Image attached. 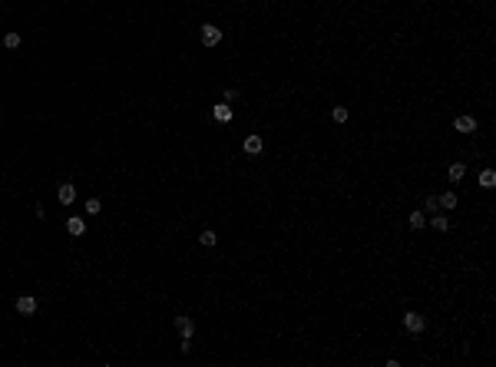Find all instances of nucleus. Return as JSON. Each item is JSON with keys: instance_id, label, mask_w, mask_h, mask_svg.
Here are the masks:
<instances>
[{"instance_id": "nucleus-18", "label": "nucleus", "mask_w": 496, "mask_h": 367, "mask_svg": "<svg viewBox=\"0 0 496 367\" xmlns=\"http://www.w3.org/2000/svg\"><path fill=\"white\" fill-rule=\"evenodd\" d=\"M83 209H86V215H100V212H103V202L100 199H86V205H83Z\"/></svg>"}, {"instance_id": "nucleus-14", "label": "nucleus", "mask_w": 496, "mask_h": 367, "mask_svg": "<svg viewBox=\"0 0 496 367\" xmlns=\"http://www.w3.org/2000/svg\"><path fill=\"white\" fill-rule=\"evenodd\" d=\"M437 202H440V209H443V212H453V209H457V192H443V195H437Z\"/></svg>"}, {"instance_id": "nucleus-9", "label": "nucleus", "mask_w": 496, "mask_h": 367, "mask_svg": "<svg viewBox=\"0 0 496 367\" xmlns=\"http://www.w3.org/2000/svg\"><path fill=\"white\" fill-rule=\"evenodd\" d=\"M57 199H60V205H73L76 202V186L73 182H63V186L57 189Z\"/></svg>"}, {"instance_id": "nucleus-19", "label": "nucleus", "mask_w": 496, "mask_h": 367, "mask_svg": "<svg viewBox=\"0 0 496 367\" xmlns=\"http://www.w3.org/2000/svg\"><path fill=\"white\" fill-rule=\"evenodd\" d=\"M423 209H427V212H437V209H440L437 195H427V199H423Z\"/></svg>"}, {"instance_id": "nucleus-1", "label": "nucleus", "mask_w": 496, "mask_h": 367, "mask_svg": "<svg viewBox=\"0 0 496 367\" xmlns=\"http://www.w3.org/2000/svg\"><path fill=\"white\" fill-rule=\"evenodd\" d=\"M400 324L407 334H423L427 331V317H423V311H414V308H407V311L400 314Z\"/></svg>"}, {"instance_id": "nucleus-2", "label": "nucleus", "mask_w": 496, "mask_h": 367, "mask_svg": "<svg viewBox=\"0 0 496 367\" xmlns=\"http://www.w3.org/2000/svg\"><path fill=\"white\" fill-rule=\"evenodd\" d=\"M457 136H470V132H477V116H470V112H460V116H453V126H450Z\"/></svg>"}, {"instance_id": "nucleus-21", "label": "nucleus", "mask_w": 496, "mask_h": 367, "mask_svg": "<svg viewBox=\"0 0 496 367\" xmlns=\"http://www.w3.org/2000/svg\"><path fill=\"white\" fill-rule=\"evenodd\" d=\"M33 215H37V218H46V209H43V202H37V205H33Z\"/></svg>"}, {"instance_id": "nucleus-11", "label": "nucleus", "mask_w": 496, "mask_h": 367, "mask_svg": "<svg viewBox=\"0 0 496 367\" xmlns=\"http://www.w3.org/2000/svg\"><path fill=\"white\" fill-rule=\"evenodd\" d=\"M66 232H69L73 238H83V235H86V222H83L80 215H69V218H66Z\"/></svg>"}, {"instance_id": "nucleus-5", "label": "nucleus", "mask_w": 496, "mask_h": 367, "mask_svg": "<svg viewBox=\"0 0 496 367\" xmlns=\"http://www.w3.org/2000/svg\"><path fill=\"white\" fill-rule=\"evenodd\" d=\"M172 324H176V331H179L182 337H188V341H192V334H195V321H192L188 314H176V317H172Z\"/></svg>"}, {"instance_id": "nucleus-15", "label": "nucleus", "mask_w": 496, "mask_h": 367, "mask_svg": "<svg viewBox=\"0 0 496 367\" xmlns=\"http://www.w3.org/2000/svg\"><path fill=\"white\" fill-rule=\"evenodd\" d=\"M199 245H202V248H215V245H219V235H215L212 228H205V232L199 235Z\"/></svg>"}, {"instance_id": "nucleus-6", "label": "nucleus", "mask_w": 496, "mask_h": 367, "mask_svg": "<svg viewBox=\"0 0 496 367\" xmlns=\"http://www.w3.org/2000/svg\"><path fill=\"white\" fill-rule=\"evenodd\" d=\"M446 179H450V182H463L466 179V162L463 159H453L450 166H446Z\"/></svg>"}, {"instance_id": "nucleus-10", "label": "nucleus", "mask_w": 496, "mask_h": 367, "mask_svg": "<svg viewBox=\"0 0 496 367\" xmlns=\"http://www.w3.org/2000/svg\"><path fill=\"white\" fill-rule=\"evenodd\" d=\"M17 311L27 314V317L37 314V298H33V294H20V298H17Z\"/></svg>"}, {"instance_id": "nucleus-17", "label": "nucleus", "mask_w": 496, "mask_h": 367, "mask_svg": "<svg viewBox=\"0 0 496 367\" xmlns=\"http://www.w3.org/2000/svg\"><path fill=\"white\" fill-rule=\"evenodd\" d=\"M4 47H7V50H17V47H20V33H17V30H10V33L4 37Z\"/></svg>"}, {"instance_id": "nucleus-12", "label": "nucleus", "mask_w": 496, "mask_h": 367, "mask_svg": "<svg viewBox=\"0 0 496 367\" xmlns=\"http://www.w3.org/2000/svg\"><path fill=\"white\" fill-rule=\"evenodd\" d=\"M347 119H351V109H347L344 103H338V106H331V123H338V126H344Z\"/></svg>"}, {"instance_id": "nucleus-7", "label": "nucleus", "mask_w": 496, "mask_h": 367, "mask_svg": "<svg viewBox=\"0 0 496 367\" xmlns=\"http://www.w3.org/2000/svg\"><path fill=\"white\" fill-rule=\"evenodd\" d=\"M423 225H427V212H423V209L407 212V228L410 232H423Z\"/></svg>"}, {"instance_id": "nucleus-8", "label": "nucleus", "mask_w": 496, "mask_h": 367, "mask_svg": "<svg viewBox=\"0 0 496 367\" xmlns=\"http://www.w3.org/2000/svg\"><path fill=\"white\" fill-rule=\"evenodd\" d=\"M232 116H235V109L228 103H215L212 106V119H215V123H232Z\"/></svg>"}, {"instance_id": "nucleus-3", "label": "nucleus", "mask_w": 496, "mask_h": 367, "mask_svg": "<svg viewBox=\"0 0 496 367\" xmlns=\"http://www.w3.org/2000/svg\"><path fill=\"white\" fill-rule=\"evenodd\" d=\"M199 37H202V47H219L225 33H222V27H215V24H202Z\"/></svg>"}, {"instance_id": "nucleus-4", "label": "nucleus", "mask_w": 496, "mask_h": 367, "mask_svg": "<svg viewBox=\"0 0 496 367\" xmlns=\"http://www.w3.org/2000/svg\"><path fill=\"white\" fill-rule=\"evenodd\" d=\"M242 149H245V156H262V152H265V139L258 136V132H248L245 143H242Z\"/></svg>"}, {"instance_id": "nucleus-20", "label": "nucleus", "mask_w": 496, "mask_h": 367, "mask_svg": "<svg viewBox=\"0 0 496 367\" xmlns=\"http://www.w3.org/2000/svg\"><path fill=\"white\" fill-rule=\"evenodd\" d=\"M235 100H239V86H228L225 89V103H235Z\"/></svg>"}, {"instance_id": "nucleus-13", "label": "nucleus", "mask_w": 496, "mask_h": 367, "mask_svg": "<svg viewBox=\"0 0 496 367\" xmlns=\"http://www.w3.org/2000/svg\"><path fill=\"white\" fill-rule=\"evenodd\" d=\"M430 228H434L437 235H446V232H450V218H446V215H434V218H430Z\"/></svg>"}, {"instance_id": "nucleus-22", "label": "nucleus", "mask_w": 496, "mask_h": 367, "mask_svg": "<svg viewBox=\"0 0 496 367\" xmlns=\"http://www.w3.org/2000/svg\"><path fill=\"white\" fill-rule=\"evenodd\" d=\"M239 4H248V0H239Z\"/></svg>"}, {"instance_id": "nucleus-16", "label": "nucleus", "mask_w": 496, "mask_h": 367, "mask_svg": "<svg viewBox=\"0 0 496 367\" xmlns=\"http://www.w3.org/2000/svg\"><path fill=\"white\" fill-rule=\"evenodd\" d=\"M493 186H496V172H493V169H483V172H480V189L490 192Z\"/></svg>"}]
</instances>
